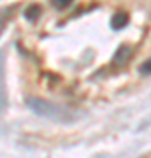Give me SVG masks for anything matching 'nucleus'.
<instances>
[{
	"mask_svg": "<svg viewBox=\"0 0 151 158\" xmlns=\"http://www.w3.org/2000/svg\"><path fill=\"white\" fill-rule=\"evenodd\" d=\"M72 2L74 0H51V6L55 7V9H58V11H62V9L70 6Z\"/></svg>",
	"mask_w": 151,
	"mask_h": 158,
	"instance_id": "nucleus-2",
	"label": "nucleus"
},
{
	"mask_svg": "<svg viewBox=\"0 0 151 158\" xmlns=\"http://www.w3.org/2000/svg\"><path fill=\"white\" fill-rule=\"evenodd\" d=\"M139 72L142 74V76H146V74H151V58L144 60V63L139 67Z\"/></svg>",
	"mask_w": 151,
	"mask_h": 158,
	"instance_id": "nucleus-3",
	"label": "nucleus"
},
{
	"mask_svg": "<svg viewBox=\"0 0 151 158\" xmlns=\"http://www.w3.org/2000/svg\"><path fill=\"white\" fill-rule=\"evenodd\" d=\"M40 12H42V9H40L39 4H30V6L25 9V12H23V16L27 18L28 21H35L37 18L40 16Z\"/></svg>",
	"mask_w": 151,
	"mask_h": 158,
	"instance_id": "nucleus-1",
	"label": "nucleus"
}]
</instances>
